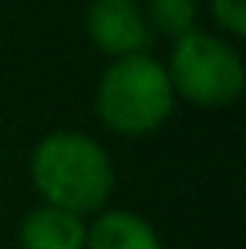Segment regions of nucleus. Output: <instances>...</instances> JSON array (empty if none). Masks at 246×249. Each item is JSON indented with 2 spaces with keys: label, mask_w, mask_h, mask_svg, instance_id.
<instances>
[{
  "label": "nucleus",
  "mask_w": 246,
  "mask_h": 249,
  "mask_svg": "<svg viewBox=\"0 0 246 249\" xmlns=\"http://www.w3.org/2000/svg\"><path fill=\"white\" fill-rule=\"evenodd\" d=\"M172 91L196 108H226L243 94V61L233 44L216 34L189 31L172 44V57L165 68Z\"/></svg>",
  "instance_id": "nucleus-3"
},
{
  "label": "nucleus",
  "mask_w": 246,
  "mask_h": 249,
  "mask_svg": "<svg viewBox=\"0 0 246 249\" xmlns=\"http://www.w3.org/2000/svg\"><path fill=\"white\" fill-rule=\"evenodd\" d=\"M84 31L91 44L108 57L149 54L152 31L138 0H91L84 10Z\"/></svg>",
  "instance_id": "nucleus-4"
},
{
  "label": "nucleus",
  "mask_w": 246,
  "mask_h": 249,
  "mask_svg": "<svg viewBox=\"0 0 246 249\" xmlns=\"http://www.w3.org/2000/svg\"><path fill=\"white\" fill-rule=\"evenodd\" d=\"M175 91L165 74V64H159L149 54H132L112 61L95 91L98 118L108 131L125 138H142L155 131L172 115Z\"/></svg>",
  "instance_id": "nucleus-2"
},
{
  "label": "nucleus",
  "mask_w": 246,
  "mask_h": 249,
  "mask_svg": "<svg viewBox=\"0 0 246 249\" xmlns=\"http://www.w3.org/2000/svg\"><path fill=\"white\" fill-rule=\"evenodd\" d=\"M84 249H162V243L149 219L128 209H112L88 226Z\"/></svg>",
  "instance_id": "nucleus-6"
},
{
  "label": "nucleus",
  "mask_w": 246,
  "mask_h": 249,
  "mask_svg": "<svg viewBox=\"0 0 246 249\" xmlns=\"http://www.w3.org/2000/svg\"><path fill=\"white\" fill-rule=\"evenodd\" d=\"M209 14L229 37L246 34V0H209Z\"/></svg>",
  "instance_id": "nucleus-8"
},
{
  "label": "nucleus",
  "mask_w": 246,
  "mask_h": 249,
  "mask_svg": "<svg viewBox=\"0 0 246 249\" xmlns=\"http://www.w3.org/2000/svg\"><path fill=\"white\" fill-rule=\"evenodd\" d=\"M31 182L44 206L88 215L108 202L115 165L101 142L84 131H51L31 152Z\"/></svg>",
  "instance_id": "nucleus-1"
},
{
  "label": "nucleus",
  "mask_w": 246,
  "mask_h": 249,
  "mask_svg": "<svg viewBox=\"0 0 246 249\" xmlns=\"http://www.w3.org/2000/svg\"><path fill=\"white\" fill-rule=\"evenodd\" d=\"M84 239H88V226L81 215L54 206L31 209L17 232L20 249H84Z\"/></svg>",
  "instance_id": "nucleus-5"
},
{
  "label": "nucleus",
  "mask_w": 246,
  "mask_h": 249,
  "mask_svg": "<svg viewBox=\"0 0 246 249\" xmlns=\"http://www.w3.org/2000/svg\"><path fill=\"white\" fill-rule=\"evenodd\" d=\"M142 14H145L152 34H165V37L179 41L189 31H196L199 3L196 0H145Z\"/></svg>",
  "instance_id": "nucleus-7"
}]
</instances>
